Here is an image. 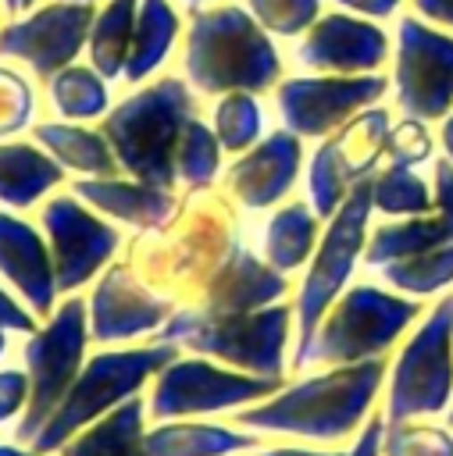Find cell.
Wrapping results in <instances>:
<instances>
[{"mask_svg":"<svg viewBox=\"0 0 453 456\" xmlns=\"http://www.w3.org/2000/svg\"><path fill=\"white\" fill-rule=\"evenodd\" d=\"M385 356L342 363L282 385L271 399L235 410V424L257 435H296L310 442H339L367 424L375 395L385 381Z\"/></svg>","mask_w":453,"mask_h":456,"instance_id":"obj_1","label":"cell"},{"mask_svg":"<svg viewBox=\"0 0 453 456\" xmlns=\"http://www.w3.org/2000/svg\"><path fill=\"white\" fill-rule=\"evenodd\" d=\"M193 118L196 103L189 86L178 75H161L114 103V110L100 118V132L136 182L171 192L178 185V142Z\"/></svg>","mask_w":453,"mask_h":456,"instance_id":"obj_2","label":"cell"},{"mask_svg":"<svg viewBox=\"0 0 453 456\" xmlns=\"http://www.w3.org/2000/svg\"><path fill=\"white\" fill-rule=\"evenodd\" d=\"M185 78L200 93H264L282 78V57L264 25L239 4L193 7L185 28Z\"/></svg>","mask_w":453,"mask_h":456,"instance_id":"obj_3","label":"cell"},{"mask_svg":"<svg viewBox=\"0 0 453 456\" xmlns=\"http://www.w3.org/2000/svg\"><path fill=\"white\" fill-rule=\"evenodd\" d=\"M421 317L414 296H396L378 285H346L328 306L310 342L292 353V367H342L385 356L396 338Z\"/></svg>","mask_w":453,"mask_h":456,"instance_id":"obj_4","label":"cell"},{"mask_svg":"<svg viewBox=\"0 0 453 456\" xmlns=\"http://www.w3.org/2000/svg\"><path fill=\"white\" fill-rule=\"evenodd\" d=\"M175 356H178V346L161 342V338L150 346L103 349V353L89 356L82 363L75 385L68 388V395L61 399V406L54 410V417L43 424V431L36 435V442L29 449L39 456H54L82 428H89L93 420H100L103 413H111L125 399L139 395L143 385L150 378H157Z\"/></svg>","mask_w":453,"mask_h":456,"instance_id":"obj_5","label":"cell"},{"mask_svg":"<svg viewBox=\"0 0 453 456\" xmlns=\"http://www.w3.org/2000/svg\"><path fill=\"white\" fill-rule=\"evenodd\" d=\"M289 328H292L289 303H271L232 317H193L189 310H175L168 324L157 331V338L246 374L282 378Z\"/></svg>","mask_w":453,"mask_h":456,"instance_id":"obj_6","label":"cell"},{"mask_svg":"<svg viewBox=\"0 0 453 456\" xmlns=\"http://www.w3.org/2000/svg\"><path fill=\"white\" fill-rule=\"evenodd\" d=\"M89 342V303L82 296H64L61 306L36 328L25 342V374H29V406L14 424V442L32 445L43 424L54 417L68 388L75 385L86 363Z\"/></svg>","mask_w":453,"mask_h":456,"instance_id":"obj_7","label":"cell"},{"mask_svg":"<svg viewBox=\"0 0 453 456\" xmlns=\"http://www.w3.org/2000/svg\"><path fill=\"white\" fill-rule=\"evenodd\" d=\"M453 406V292H446L403 342L385 395V420H417Z\"/></svg>","mask_w":453,"mask_h":456,"instance_id":"obj_8","label":"cell"},{"mask_svg":"<svg viewBox=\"0 0 453 456\" xmlns=\"http://www.w3.org/2000/svg\"><path fill=\"white\" fill-rule=\"evenodd\" d=\"M371 178H360L346 203L328 217V228L310 256V267L303 274V285L296 292L292 303V321H296V353L310 342V335L317 331L321 317L328 314V306L346 292L350 271L357 267V256H364V242H367V214L375 210L371 203Z\"/></svg>","mask_w":453,"mask_h":456,"instance_id":"obj_9","label":"cell"},{"mask_svg":"<svg viewBox=\"0 0 453 456\" xmlns=\"http://www.w3.org/2000/svg\"><path fill=\"white\" fill-rule=\"evenodd\" d=\"M285 381L260 378L235 367H225L207 356H175L146 395V417L153 420H189L203 413L246 410L253 403L271 399Z\"/></svg>","mask_w":453,"mask_h":456,"instance_id":"obj_10","label":"cell"},{"mask_svg":"<svg viewBox=\"0 0 453 456\" xmlns=\"http://www.w3.org/2000/svg\"><path fill=\"white\" fill-rule=\"evenodd\" d=\"M39 221H43L46 246L54 256L57 292L64 296L93 281L96 271H103L121 246V232L107 224L103 217H96L86 207V200H78L75 192L50 196L39 210Z\"/></svg>","mask_w":453,"mask_h":456,"instance_id":"obj_11","label":"cell"},{"mask_svg":"<svg viewBox=\"0 0 453 456\" xmlns=\"http://www.w3.org/2000/svg\"><path fill=\"white\" fill-rule=\"evenodd\" d=\"M396 103L407 118L439 121L453 107V36L403 18L396 32Z\"/></svg>","mask_w":453,"mask_h":456,"instance_id":"obj_12","label":"cell"},{"mask_svg":"<svg viewBox=\"0 0 453 456\" xmlns=\"http://www.w3.org/2000/svg\"><path fill=\"white\" fill-rule=\"evenodd\" d=\"M96 18V4L82 0H50L36 7L29 18L0 28V57H18L39 78H54L68 64H75L78 50L89 43V28Z\"/></svg>","mask_w":453,"mask_h":456,"instance_id":"obj_13","label":"cell"},{"mask_svg":"<svg viewBox=\"0 0 453 456\" xmlns=\"http://www.w3.org/2000/svg\"><path fill=\"white\" fill-rule=\"evenodd\" d=\"M385 86L389 82L382 75H296L278 82L275 100L289 132L321 139L342 128L353 118V110L385 96Z\"/></svg>","mask_w":453,"mask_h":456,"instance_id":"obj_14","label":"cell"},{"mask_svg":"<svg viewBox=\"0 0 453 456\" xmlns=\"http://www.w3.org/2000/svg\"><path fill=\"white\" fill-rule=\"evenodd\" d=\"M178 306L153 292L128 264H107L89 296V338L125 342L161 331Z\"/></svg>","mask_w":453,"mask_h":456,"instance_id":"obj_15","label":"cell"},{"mask_svg":"<svg viewBox=\"0 0 453 456\" xmlns=\"http://www.w3.org/2000/svg\"><path fill=\"white\" fill-rule=\"evenodd\" d=\"M389 39L375 21L353 14H325L296 43V64L317 75H375L385 64Z\"/></svg>","mask_w":453,"mask_h":456,"instance_id":"obj_16","label":"cell"},{"mask_svg":"<svg viewBox=\"0 0 453 456\" xmlns=\"http://www.w3.org/2000/svg\"><path fill=\"white\" fill-rule=\"evenodd\" d=\"M0 274L18 289L25 306L36 317L54 314L57 299V278H54V256L39 228L29 221L0 210Z\"/></svg>","mask_w":453,"mask_h":456,"instance_id":"obj_17","label":"cell"},{"mask_svg":"<svg viewBox=\"0 0 453 456\" xmlns=\"http://www.w3.org/2000/svg\"><path fill=\"white\" fill-rule=\"evenodd\" d=\"M289 292V281L282 271H275L268 260H257L246 246L232 253V260L210 278L207 292L196 306H189L193 317H232L250 314L260 306L278 303Z\"/></svg>","mask_w":453,"mask_h":456,"instance_id":"obj_18","label":"cell"},{"mask_svg":"<svg viewBox=\"0 0 453 456\" xmlns=\"http://www.w3.org/2000/svg\"><path fill=\"white\" fill-rule=\"evenodd\" d=\"M296 167H300V135L296 132H271L264 142L250 146L232 167H228V192L250 207H271L278 203L292 182H296Z\"/></svg>","mask_w":453,"mask_h":456,"instance_id":"obj_19","label":"cell"},{"mask_svg":"<svg viewBox=\"0 0 453 456\" xmlns=\"http://www.w3.org/2000/svg\"><path fill=\"white\" fill-rule=\"evenodd\" d=\"M71 192L78 200H86L93 210L114 217V221H125V224H136V228H161L178 200L157 185H146V182H125V178H78L71 182Z\"/></svg>","mask_w":453,"mask_h":456,"instance_id":"obj_20","label":"cell"},{"mask_svg":"<svg viewBox=\"0 0 453 456\" xmlns=\"http://www.w3.org/2000/svg\"><path fill=\"white\" fill-rule=\"evenodd\" d=\"M260 445L257 431L207 424V420H157L146 428V452L150 456H235L253 452Z\"/></svg>","mask_w":453,"mask_h":456,"instance_id":"obj_21","label":"cell"},{"mask_svg":"<svg viewBox=\"0 0 453 456\" xmlns=\"http://www.w3.org/2000/svg\"><path fill=\"white\" fill-rule=\"evenodd\" d=\"M54 456H150L146 452V399L132 395L75 438H68Z\"/></svg>","mask_w":453,"mask_h":456,"instance_id":"obj_22","label":"cell"},{"mask_svg":"<svg viewBox=\"0 0 453 456\" xmlns=\"http://www.w3.org/2000/svg\"><path fill=\"white\" fill-rule=\"evenodd\" d=\"M32 139L64 167L89 178H114L121 171L103 132H93L78 121H39L32 125Z\"/></svg>","mask_w":453,"mask_h":456,"instance_id":"obj_23","label":"cell"},{"mask_svg":"<svg viewBox=\"0 0 453 456\" xmlns=\"http://www.w3.org/2000/svg\"><path fill=\"white\" fill-rule=\"evenodd\" d=\"M64 182V167L32 142H0V203L25 210Z\"/></svg>","mask_w":453,"mask_h":456,"instance_id":"obj_24","label":"cell"},{"mask_svg":"<svg viewBox=\"0 0 453 456\" xmlns=\"http://www.w3.org/2000/svg\"><path fill=\"white\" fill-rule=\"evenodd\" d=\"M317 214L310 203L303 200H289L285 207H278L268 221V232H264V260L289 274L296 271L300 264H307L317 249Z\"/></svg>","mask_w":453,"mask_h":456,"instance_id":"obj_25","label":"cell"},{"mask_svg":"<svg viewBox=\"0 0 453 456\" xmlns=\"http://www.w3.org/2000/svg\"><path fill=\"white\" fill-rule=\"evenodd\" d=\"M453 242V221H446L442 214H424V217H403L396 224H382L367 235L364 242V264L371 267H385L396 264L403 256L435 249Z\"/></svg>","mask_w":453,"mask_h":456,"instance_id":"obj_26","label":"cell"},{"mask_svg":"<svg viewBox=\"0 0 453 456\" xmlns=\"http://www.w3.org/2000/svg\"><path fill=\"white\" fill-rule=\"evenodd\" d=\"M178 36V14L168 0H139L136 11V28H132V46L125 61V82L146 78L153 68L164 64L171 43Z\"/></svg>","mask_w":453,"mask_h":456,"instance_id":"obj_27","label":"cell"},{"mask_svg":"<svg viewBox=\"0 0 453 456\" xmlns=\"http://www.w3.org/2000/svg\"><path fill=\"white\" fill-rule=\"evenodd\" d=\"M136 11L139 0H107L89 28V61L103 78H121L128 46H132V28H136Z\"/></svg>","mask_w":453,"mask_h":456,"instance_id":"obj_28","label":"cell"},{"mask_svg":"<svg viewBox=\"0 0 453 456\" xmlns=\"http://www.w3.org/2000/svg\"><path fill=\"white\" fill-rule=\"evenodd\" d=\"M50 103L64 121H93L107 114V82L96 68L68 64L50 78Z\"/></svg>","mask_w":453,"mask_h":456,"instance_id":"obj_29","label":"cell"},{"mask_svg":"<svg viewBox=\"0 0 453 456\" xmlns=\"http://www.w3.org/2000/svg\"><path fill=\"white\" fill-rule=\"evenodd\" d=\"M371 203L389 217H424L435 207L428 182L403 164H385L371 178Z\"/></svg>","mask_w":453,"mask_h":456,"instance_id":"obj_30","label":"cell"},{"mask_svg":"<svg viewBox=\"0 0 453 456\" xmlns=\"http://www.w3.org/2000/svg\"><path fill=\"white\" fill-rule=\"evenodd\" d=\"M382 278L392 289H399L403 296H414V299L417 296H435L453 281V242L414 253V256H403L396 264H385Z\"/></svg>","mask_w":453,"mask_h":456,"instance_id":"obj_31","label":"cell"},{"mask_svg":"<svg viewBox=\"0 0 453 456\" xmlns=\"http://www.w3.org/2000/svg\"><path fill=\"white\" fill-rule=\"evenodd\" d=\"M357 182H360V178H357V175L346 167V160L339 157L335 139L321 142V146H317V153L310 157V175H307V185H310V207H314V214L328 221V217L346 203V196H350V189H353Z\"/></svg>","mask_w":453,"mask_h":456,"instance_id":"obj_32","label":"cell"},{"mask_svg":"<svg viewBox=\"0 0 453 456\" xmlns=\"http://www.w3.org/2000/svg\"><path fill=\"white\" fill-rule=\"evenodd\" d=\"M218 164H221V142L214 128L200 121L196 114L185 125L182 142H178V182L189 189H207L218 178Z\"/></svg>","mask_w":453,"mask_h":456,"instance_id":"obj_33","label":"cell"},{"mask_svg":"<svg viewBox=\"0 0 453 456\" xmlns=\"http://www.w3.org/2000/svg\"><path fill=\"white\" fill-rule=\"evenodd\" d=\"M214 135L221 150L246 153L260 135V107L253 93H225L214 107Z\"/></svg>","mask_w":453,"mask_h":456,"instance_id":"obj_34","label":"cell"},{"mask_svg":"<svg viewBox=\"0 0 453 456\" xmlns=\"http://www.w3.org/2000/svg\"><path fill=\"white\" fill-rule=\"evenodd\" d=\"M382 456H453V431L424 420H385Z\"/></svg>","mask_w":453,"mask_h":456,"instance_id":"obj_35","label":"cell"},{"mask_svg":"<svg viewBox=\"0 0 453 456\" xmlns=\"http://www.w3.org/2000/svg\"><path fill=\"white\" fill-rule=\"evenodd\" d=\"M268 32L296 36L317 18V0H246Z\"/></svg>","mask_w":453,"mask_h":456,"instance_id":"obj_36","label":"cell"},{"mask_svg":"<svg viewBox=\"0 0 453 456\" xmlns=\"http://www.w3.org/2000/svg\"><path fill=\"white\" fill-rule=\"evenodd\" d=\"M428 157H432V135H428L424 121L403 118L399 125L389 128V135H385V160L389 164L414 167V164H421Z\"/></svg>","mask_w":453,"mask_h":456,"instance_id":"obj_37","label":"cell"},{"mask_svg":"<svg viewBox=\"0 0 453 456\" xmlns=\"http://www.w3.org/2000/svg\"><path fill=\"white\" fill-rule=\"evenodd\" d=\"M29 114H32V89L25 86L21 75L0 68V135L25 128Z\"/></svg>","mask_w":453,"mask_h":456,"instance_id":"obj_38","label":"cell"},{"mask_svg":"<svg viewBox=\"0 0 453 456\" xmlns=\"http://www.w3.org/2000/svg\"><path fill=\"white\" fill-rule=\"evenodd\" d=\"M29 406V374L25 370H0V424L18 420Z\"/></svg>","mask_w":453,"mask_h":456,"instance_id":"obj_39","label":"cell"},{"mask_svg":"<svg viewBox=\"0 0 453 456\" xmlns=\"http://www.w3.org/2000/svg\"><path fill=\"white\" fill-rule=\"evenodd\" d=\"M39 317L29 310V306H21L4 285H0V328L4 331H21V335H32L39 324H36Z\"/></svg>","mask_w":453,"mask_h":456,"instance_id":"obj_40","label":"cell"},{"mask_svg":"<svg viewBox=\"0 0 453 456\" xmlns=\"http://www.w3.org/2000/svg\"><path fill=\"white\" fill-rule=\"evenodd\" d=\"M435 178H432V185H435V210L446 217V221H453V160H435Z\"/></svg>","mask_w":453,"mask_h":456,"instance_id":"obj_41","label":"cell"},{"mask_svg":"<svg viewBox=\"0 0 453 456\" xmlns=\"http://www.w3.org/2000/svg\"><path fill=\"white\" fill-rule=\"evenodd\" d=\"M382 435H385V417L382 413L367 417V424L360 428V435L346 449V456H382Z\"/></svg>","mask_w":453,"mask_h":456,"instance_id":"obj_42","label":"cell"},{"mask_svg":"<svg viewBox=\"0 0 453 456\" xmlns=\"http://www.w3.org/2000/svg\"><path fill=\"white\" fill-rule=\"evenodd\" d=\"M410 4H414V11L424 14L428 21L453 28V0H410Z\"/></svg>","mask_w":453,"mask_h":456,"instance_id":"obj_43","label":"cell"},{"mask_svg":"<svg viewBox=\"0 0 453 456\" xmlns=\"http://www.w3.org/2000/svg\"><path fill=\"white\" fill-rule=\"evenodd\" d=\"M335 4H342L350 11H360V14H371V18H389L399 0H335Z\"/></svg>","mask_w":453,"mask_h":456,"instance_id":"obj_44","label":"cell"},{"mask_svg":"<svg viewBox=\"0 0 453 456\" xmlns=\"http://www.w3.org/2000/svg\"><path fill=\"white\" fill-rule=\"evenodd\" d=\"M253 456H346V452H325V449H303V445H275V449H253Z\"/></svg>","mask_w":453,"mask_h":456,"instance_id":"obj_45","label":"cell"},{"mask_svg":"<svg viewBox=\"0 0 453 456\" xmlns=\"http://www.w3.org/2000/svg\"><path fill=\"white\" fill-rule=\"evenodd\" d=\"M439 139H442V150H446V160H453V110L442 118L439 125Z\"/></svg>","mask_w":453,"mask_h":456,"instance_id":"obj_46","label":"cell"},{"mask_svg":"<svg viewBox=\"0 0 453 456\" xmlns=\"http://www.w3.org/2000/svg\"><path fill=\"white\" fill-rule=\"evenodd\" d=\"M0 456H39V452L21 449V445H7V442H0Z\"/></svg>","mask_w":453,"mask_h":456,"instance_id":"obj_47","label":"cell"},{"mask_svg":"<svg viewBox=\"0 0 453 456\" xmlns=\"http://www.w3.org/2000/svg\"><path fill=\"white\" fill-rule=\"evenodd\" d=\"M4 349H7V331L0 328V356H4Z\"/></svg>","mask_w":453,"mask_h":456,"instance_id":"obj_48","label":"cell"},{"mask_svg":"<svg viewBox=\"0 0 453 456\" xmlns=\"http://www.w3.org/2000/svg\"><path fill=\"white\" fill-rule=\"evenodd\" d=\"M7 4V11H21V0H4Z\"/></svg>","mask_w":453,"mask_h":456,"instance_id":"obj_49","label":"cell"},{"mask_svg":"<svg viewBox=\"0 0 453 456\" xmlns=\"http://www.w3.org/2000/svg\"><path fill=\"white\" fill-rule=\"evenodd\" d=\"M29 7H36V0H21V11H29Z\"/></svg>","mask_w":453,"mask_h":456,"instance_id":"obj_50","label":"cell"},{"mask_svg":"<svg viewBox=\"0 0 453 456\" xmlns=\"http://www.w3.org/2000/svg\"><path fill=\"white\" fill-rule=\"evenodd\" d=\"M446 428H453V406H449V417H446Z\"/></svg>","mask_w":453,"mask_h":456,"instance_id":"obj_51","label":"cell"},{"mask_svg":"<svg viewBox=\"0 0 453 456\" xmlns=\"http://www.w3.org/2000/svg\"><path fill=\"white\" fill-rule=\"evenodd\" d=\"M185 4H193V7H200V4H203V0H185Z\"/></svg>","mask_w":453,"mask_h":456,"instance_id":"obj_52","label":"cell"},{"mask_svg":"<svg viewBox=\"0 0 453 456\" xmlns=\"http://www.w3.org/2000/svg\"><path fill=\"white\" fill-rule=\"evenodd\" d=\"M82 4H96V0H82Z\"/></svg>","mask_w":453,"mask_h":456,"instance_id":"obj_53","label":"cell"}]
</instances>
